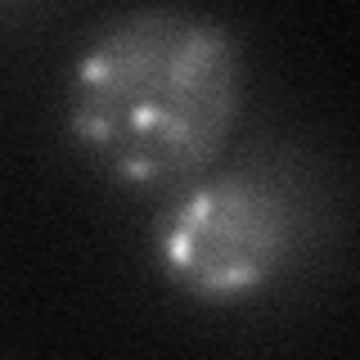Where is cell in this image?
I'll return each mask as SVG.
<instances>
[{"label":"cell","mask_w":360,"mask_h":360,"mask_svg":"<svg viewBox=\"0 0 360 360\" xmlns=\"http://www.w3.org/2000/svg\"><path fill=\"white\" fill-rule=\"evenodd\" d=\"M243 45L221 18L140 5L108 18L68 72V135L135 194L189 185L243 108Z\"/></svg>","instance_id":"cell-1"},{"label":"cell","mask_w":360,"mask_h":360,"mask_svg":"<svg viewBox=\"0 0 360 360\" xmlns=\"http://www.w3.org/2000/svg\"><path fill=\"white\" fill-rule=\"evenodd\" d=\"M307 234L288 185L262 172L194 176L153 225V262L180 297L202 307L252 302L292 266Z\"/></svg>","instance_id":"cell-2"}]
</instances>
